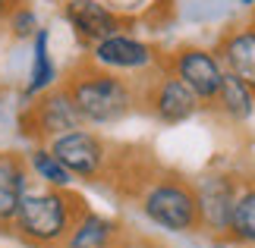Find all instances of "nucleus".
<instances>
[{
    "label": "nucleus",
    "instance_id": "1",
    "mask_svg": "<svg viewBox=\"0 0 255 248\" xmlns=\"http://www.w3.org/2000/svg\"><path fill=\"white\" fill-rule=\"evenodd\" d=\"M66 91H70L82 123H92V126L120 123L135 107L132 85L126 79H120L117 73H111V69H101V66L76 69L66 79Z\"/></svg>",
    "mask_w": 255,
    "mask_h": 248
},
{
    "label": "nucleus",
    "instance_id": "2",
    "mask_svg": "<svg viewBox=\"0 0 255 248\" xmlns=\"http://www.w3.org/2000/svg\"><path fill=\"white\" fill-rule=\"evenodd\" d=\"M13 220L22 230L25 239L51 245L57 239H63L70 223H73L70 198L63 195V188H38V192L25 188V195L19 198Z\"/></svg>",
    "mask_w": 255,
    "mask_h": 248
},
{
    "label": "nucleus",
    "instance_id": "3",
    "mask_svg": "<svg viewBox=\"0 0 255 248\" xmlns=\"http://www.w3.org/2000/svg\"><path fill=\"white\" fill-rule=\"evenodd\" d=\"M142 211L151 223L170 233H192L202 226L195 188L180 179H161L154 182L142 198Z\"/></svg>",
    "mask_w": 255,
    "mask_h": 248
},
{
    "label": "nucleus",
    "instance_id": "4",
    "mask_svg": "<svg viewBox=\"0 0 255 248\" xmlns=\"http://www.w3.org/2000/svg\"><path fill=\"white\" fill-rule=\"evenodd\" d=\"M167 66L202 104H214V97L221 91V82H224V63L214 51L199 47V44H186L170 54Z\"/></svg>",
    "mask_w": 255,
    "mask_h": 248
},
{
    "label": "nucleus",
    "instance_id": "5",
    "mask_svg": "<svg viewBox=\"0 0 255 248\" xmlns=\"http://www.w3.org/2000/svg\"><path fill=\"white\" fill-rule=\"evenodd\" d=\"M47 148H51L57 161L73 176H79V179H95V176L104 170V161H107L104 142L95 132H88V129H73V132L57 135V138H51Z\"/></svg>",
    "mask_w": 255,
    "mask_h": 248
},
{
    "label": "nucleus",
    "instance_id": "6",
    "mask_svg": "<svg viewBox=\"0 0 255 248\" xmlns=\"http://www.w3.org/2000/svg\"><path fill=\"white\" fill-rule=\"evenodd\" d=\"M25 135H44V138H57L63 132H73V129H82V116L76 110L73 97L66 88H57V91H44L41 101L32 104L22 116Z\"/></svg>",
    "mask_w": 255,
    "mask_h": 248
},
{
    "label": "nucleus",
    "instance_id": "7",
    "mask_svg": "<svg viewBox=\"0 0 255 248\" xmlns=\"http://www.w3.org/2000/svg\"><path fill=\"white\" fill-rule=\"evenodd\" d=\"M60 13L76 32V38L85 44L104 41V38L123 32V25H126V19L104 0H63Z\"/></svg>",
    "mask_w": 255,
    "mask_h": 248
},
{
    "label": "nucleus",
    "instance_id": "8",
    "mask_svg": "<svg viewBox=\"0 0 255 248\" xmlns=\"http://www.w3.org/2000/svg\"><path fill=\"white\" fill-rule=\"evenodd\" d=\"M92 63L101 69H111V73H139V69H148L158 63V54L142 38L117 32L104 41L92 44Z\"/></svg>",
    "mask_w": 255,
    "mask_h": 248
},
{
    "label": "nucleus",
    "instance_id": "9",
    "mask_svg": "<svg viewBox=\"0 0 255 248\" xmlns=\"http://www.w3.org/2000/svg\"><path fill=\"white\" fill-rule=\"evenodd\" d=\"M192 188H195V201H199L202 226L211 233H227L240 185L227 173H205Z\"/></svg>",
    "mask_w": 255,
    "mask_h": 248
},
{
    "label": "nucleus",
    "instance_id": "10",
    "mask_svg": "<svg viewBox=\"0 0 255 248\" xmlns=\"http://www.w3.org/2000/svg\"><path fill=\"white\" fill-rule=\"evenodd\" d=\"M145 104H148V110L158 116L161 123L176 126V123H186L189 116L199 113L202 101L173 73H164V76H158L148 85V91H145Z\"/></svg>",
    "mask_w": 255,
    "mask_h": 248
},
{
    "label": "nucleus",
    "instance_id": "11",
    "mask_svg": "<svg viewBox=\"0 0 255 248\" xmlns=\"http://www.w3.org/2000/svg\"><path fill=\"white\" fill-rule=\"evenodd\" d=\"M218 57L227 73L243 79L252 91H255V22L230 25L224 28V35L218 38Z\"/></svg>",
    "mask_w": 255,
    "mask_h": 248
},
{
    "label": "nucleus",
    "instance_id": "12",
    "mask_svg": "<svg viewBox=\"0 0 255 248\" xmlns=\"http://www.w3.org/2000/svg\"><path fill=\"white\" fill-rule=\"evenodd\" d=\"M28 188L25 161L13 151H0V223H9L16 217L19 198Z\"/></svg>",
    "mask_w": 255,
    "mask_h": 248
},
{
    "label": "nucleus",
    "instance_id": "13",
    "mask_svg": "<svg viewBox=\"0 0 255 248\" xmlns=\"http://www.w3.org/2000/svg\"><path fill=\"white\" fill-rule=\"evenodd\" d=\"M54 82H57V66L51 60V32L38 28L32 38V69H28L25 97H38V94L51 91Z\"/></svg>",
    "mask_w": 255,
    "mask_h": 248
},
{
    "label": "nucleus",
    "instance_id": "14",
    "mask_svg": "<svg viewBox=\"0 0 255 248\" xmlns=\"http://www.w3.org/2000/svg\"><path fill=\"white\" fill-rule=\"evenodd\" d=\"M214 104H218L230 120L243 123V120H249L255 113V91L243 82V79H237L233 73L224 69V82H221V91L214 97Z\"/></svg>",
    "mask_w": 255,
    "mask_h": 248
},
{
    "label": "nucleus",
    "instance_id": "15",
    "mask_svg": "<svg viewBox=\"0 0 255 248\" xmlns=\"http://www.w3.org/2000/svg\"><path fill=\"white\" fill-rule=\"evenodd\" d=\"M227 233L240 245H255V185H246L237 192Z\"/></svg>",
    "mask_w": 255,
    "mask_h": 248
},
{
    "label": "nucleus",
    "instance_id": "16",
    "mask_svg": "<svg viewBox=\"0 0 255 248\" xmlns=\"http://www.w3.org/2000/svg\"><path fill=\"white\" fill-rule=\"evenodd\" d=\"M114 236V223L98 214H85L70 236V248H107Z\"/></svg>",
    "mask_w": 255,
    "mask_h": 248
},
{
    "label": "nucleus",
    "instance_id": "17",
    "mask_svg": "<svg viewBox=\"0 0 255 248\" xmlns=\"http://www.w3.org/2000/svg\"><path fill=\"white\" fill-rule=\"evenodd\" d=\"M28 166H32V173L38 176V179L47 182L51 188H66L73 182V173L57 161L51 148H35V151L28 154Z\"/></svg>",
    "mask_w": 255,
    "mask_h": 248
},
{
    "label": "nucleus",
    "instance_id": "18",
    "mask_svg": "<svg viewBox=\"0 0 255 248\" xmlns=\"http://www.w3.org/2000/svg\"><path fill=\"white\" fill-rule=\"evenodd\" d=\"M6 25H9V32H13V38H19V41H32L35 32L41 28L38 13L25 3V0H19V3L13 6V13L6 16Z\"/></svg>",
    "mask_w": 255,
    "mask_h": 248
},
{
    "label": "nucleus",
    "instance_id": "19",
    "mask_svg": "<svg viewBox=\"0 0 255 248\" xmlns=\"http://www.w3.org/2000/svg\"><path fill=\"white\" fill-rule=\"evenodd\" d=\"M16 3H19V0H0V22H6V16L13 13Z\"/></svg>",
    "mask_w": 255,
    "mask_h": 248
},
{
    "label": "nucleus",
    "instance_id": "20",
    "mask_svg": "<svg viewBox=\"0 0 255 248\" xmlns=\"http://www.w3.org/2000/svg\"><path fill=\"white\" fill-rule=\"evenodd\" d=\"M6 123V94H3V88H0V126Z\"/></svg>",
    "mask_w": 255,
    "mask_h": 248
},
{
    "label": "nucleus",
    "instance_id": "21",
    "mask_svg": "<svg viewBox=\"0 0 255 248\" xmlns=\"http://www.w3.org/2000/svg\"><path fill=\"white\" fill-rule=\"evenodd\" d=\"M243 6H249V9H255V0H240Z\"/></svg>",
    "mask_w": 255,
    "mask_h": 248
},
{
    "label": "nucleus",
    "instance_id": "22",
    "mask_svg": "<svg viewBox=\"0 0 255 248\" xmlns=\"http://www.w3.org/2000/svg\"><path fill=\"white\" fill-rule=\"evenodd\" d=\"M214 248H227V245H214Z\"/></svg>",
    "mask_w": 255,
    "mask_h": 248
},
{
    "label": "nucleus",
    "instance_id": "23",
    "mask_svg": "<svg viewBox=\"0 0 255 248\" xmlns=\"http://www.w3.org/2000/svg\"><path fill=\"white\" fill-rule=\"evenodd\" d=\"M252 22H255V13H252Z\"/></svg>",
    "mask_w": 255,
    "mask_h": 248
}]
</instances>
